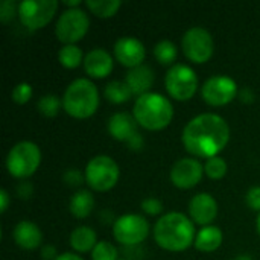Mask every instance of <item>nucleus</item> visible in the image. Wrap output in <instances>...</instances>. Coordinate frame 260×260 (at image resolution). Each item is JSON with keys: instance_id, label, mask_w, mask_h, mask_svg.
Listing matches in <instances>:
<instances>
[{"instance_id": "f257e3e1", "label": "nucleus", "mask_w": 260, "mask_h": 260, "mask_svg": "<svg viewBox=\"0 0 260 260\" xmlns=\"http://www.w3.org/2000/svg\"><path fill=\"white\" fill-rule=\"evenodd\" d=\"M183 145L193 157H216L230 140V126L215 113L200 114L187 122L181 136Z\"/></svg>"}, {"instance_id": "f03ea898", "label": "nucleus", "mask_w": 260, "mask_h": 260, "mask_svg": "<svg viewBox=\"0 0 260 260\" xmlns=\"http://www.w3.org/2000/svg\"><path fill=\"white\" fill-rule=\"evenodd\" d=\"M195 225L190 218L180 212L163 215L154 225V239L168 251H184L195 242Z\"/></svg>"}, {"instance_id": "7ed1b4c3", "label": "nucleus", "mask_w": 260, "mask_h": 260, "mask_svg": "<svg viewBox=\"0 0 260 260\" xmlns=\"http://www.w3.org/2000/svg\"><path fill=\"white\" fill-rule=\"evenodd\" d=\"M133 114L142 128L148 131H160L172 122L174 107L166 96L149 91L137 98Z\"/></svg>"}, {"instance_id": "20e7f679", "label": "nucleus", "mask_w": 260, "mask_h": 260, "mask_svg": "<svg viewBox=\"0 0 260 260\" xmlns=\"http://www.w3.org/2000/svg\"><path fill=\"white\" fill-rule=\"evenodd\" d=\"M99 107V90L87 78H78L64 91L62 108L75 119L91 117Z\"/></svg>"}, {"instance_id": "39448f33", "label": "nucleus", "mask_w": 260, "mask_h": 260, "mask_svg": "<svg viewBox=\"0 0 260 260\" xmlns=\"http://www.w3.org/2000/svg\"><path fill=\"white\" fill-rule=\"evenodd\" d=\"M41 163V151L37 143L29 140H21L15 143L6 155L8 172L18 178H29L37 172Z\"/></svg>"}, {"instance_id": "423d86ee", "label": "nucleus", "mask_w": 260, "mask_h": 260, "mask_svg": "<svg viewBox=\"0 0 260 260\" xmlns=\"http://www.w3.org/2000/svg\"><path fill=\"white\" fill-rule=\"evenodd\" d=\"M120 177L119 165L110 155L93 157L85 168V181L96 192H108Z\"/></svg>"}, {"instance_id": "0eeeda50", "label": "nucleus", "mask_w": 260, "mask_h": 260, "mask_svg": "<svg viewBox=\"0 0 260 260\" xmlns=\"http://www.w3.org/2000/svg\"><path fill=\"white\" fill-rule=\"evenodd\" d=\"M165 85L171 98L177 101H189L198 90V76L192 67L186 64H174L166 73Z\"/></svg>"}, {"instance_id": "6e6552de", "label": "nucleus", "mask_w": 260, "mask_h": 260, "mask_svg": "<svg viewBox=\"0 0 260 260\" xmlns=\"http://www.w3.org/2000/svg\"><path fill=\"white\" fill-rule=\"evenodd\" d=\"M90 27V18L81 8H69L66 9L55 26L56 38L66 44H75L82 40Z\"/></svg>"}, {"instance_id": "1a4fd4ad", "label": "nucleus", "mask_w": 260, "mask_h": 260, "mask_svg": "<svg viewBox=\"0 0 260 260\" xmlns=\"http://www.w3.org/2000/svg\"><path fill=\"white\" fill-rule=\"evenodd\" d=\"M181 47L187 59L195 64H204L213 56L215 43L212 34L200 26L186 30L181 40Z\"/></svg>"}, {"instance_id": "9d476101", "label": "nucleus", "mask_w": 260, "mask_h": 260, "mask_svg": "<svg viewBox=\"0 0 260 260\" xmlns=\"http://www.w3.org/2000/svg\"><path fill=\"white\" fill-rule=\"evenodd\" d=\"M114 239L122 245H139L149 235V222L137 213H126L116 218L113 224Z\"/></svg>"}, {"instance_id": "9b49d317", "label": "nucleus", "mask_w": 260, "mask_h": 260, "mask_svg": "<svg viewBox=\"0 0 260 260\" xmlns=\"http://www.w3.org/2000/svg\"><path fill=\"white\" fill-rule=\"evenodd\" d=\"M56 0H23L18 3V18L29 30H37L49 24L58 9Z\"/></svg>"}, {"instance_id": "f8f14e48", "label": "nucleus", "mask_w": 260, "mask_h": 260, "mask_svg": "<svg viewBox=\"0 0 260 260\" xmlns=\"http://www.w3.org/2000/svg\"><path fill=\"white\" fill-rule=\"evenodd\" d=\"M201 96L204 102L212 107H222L230 104L238 96V84L233 78L225 75H216L209 78L201 87Z\"/></svg>"}, {"instance_id": "ddd939ff", "label": "nucleus", "mask_w": 260, "mask_h": 260, "mask_svg": "<svg viewBox=\"0 0 260 260\" xmlns=\"http://www.w3.org/2000/svg\"><path fill=\"white\" fill-rule=\"evenodd\" d=\"M204 175V166L197 158H180L171 168V181L178 189L195 187Z\"/></svg>"}, {"instance_id": "4468645a", "label": "nucleus", "mask_w": 260, "mask_h": 260, "mask_svg": "<svg viewBox=\"0 0 260 260\" xmlns=\"http://www.w3.org/2000/svg\"><path fill=\"white\" fill-rule=\"evenodd\" d=\"M114 56L122 66L128 69H134L143 64L146 56V49L143 43L134 37H120L114 43Z\"/></svg>"}, {"instance_id": "2eb2a0df", "label": "nucleus", "mask_w": 260, "mask_h": 260, "mask_svg": "<svg viewBox=\"0 0 260 260\" xmlns=\"http://www.w3.org/2000/svg\"><path fill=\"white\" fill-rule=\"evenodd\" d=\"M189 215L195 224L210 225L218 216V203L210 193H198L189 203Z\"/></svg>"}, {"instance_id": "dca6fc26", "label": "nucleus", "mask_w": 260, "mask_h": 260, "mask_svg": "<svg viewBox=\"0 0 260 260\" xmlns=\"http://www.w3.org/2000/svg\"><path fill=\"white\" fill-rule=\"evenodd\" d=\"M139 123L134 117V114L120 111V113H114L110 119H108V133L113 139L119 140V142H128L131 140L137 133H139Z\"/></svg>"}, {"instance_id": "f3484780", "label": "nucleus", "mask_w": 260, "mask_h": 260, "mask_svg": "<svg viewBox=\"0 0 260 260\" xmlns=\"http://www.w3.org/2000/svg\"><path fill=\"white\" fill-rule=\"evenodd\" d=\"M113 64H114L113 56L110 55L108 50H105L102 47L91 49L84 58L85 73L88 76L98 78V79L107 78L113 70Z\"/></svg>"}, {"instance_id": "a211bd4d", "label": "nucleus", "mask_w": 260, "mask_h": 260, "mask_svg": "<svg viewBox=\"0 0 260 260\" xmlns=\"http://www.w3.org/2000/svg\"><path fill=\"white\" fill-rule=\"evenodd\" d=\"M12 238H14V242L23 248V250H27V251H32V250H37L41 242H43V233L40 230V227L32 222V221H20L14 232H12Z\"/></svg>"}, {"instance_id": "6ab92c4d", "label": "nucleus", "mask_w": 260, "mask_h": 260, "mask_svg": "<svg viewBox=\"0 0 260 260\" xmlns=\"http://www.w3.org/2000/svg\"><path fill=\"white\" fill-rule=\"evenodd\" d=\"M154 79H155L154 70L146 64L129 69L126 76H125L126 85L129 87L133 94H136L139 98L149 93V88L154 85Z\"/></svg>"}, {"instance_id": "aec40b11", "label": "nucleus", "mask_w": 260, "mask_h": 260, "mask_svg": "<svg viewBox=\"0 0 260 260\" xmlns=\"http://www.w3.org/2000/svg\"><path fill=\"white\" fill-rule=\"evenodd\" d=\"M222 232L216 225H206L203 227L195 238V248L203 253H213L222 245Z\"/></svg>"}, {"instance_id": "412c9836", "label": "nucleus", "mask_w": 260, "mask_h": 260, "mask_svg": "<svg viewBox=\"0 0 260 260\" xmlns=\"http://www.w3.org/2000/svg\"><path fill=\"white\" fill-rule=\"evenodd\" d=\"M98 244V235L96 232L88 225L76 227L70 233V247L76 253H88L93 251V248Z\"/></svg>"}, {"instance_id": "4be33fe9", "label": "nucleus", "mask_w": 260, "mask_h": 260, "mask_svg": "<svg viewBox=\"0 0 260 260\" xmlns=\"http://www.w3.org/2000/svg\"><path fill=\"white\" fill-rule=\"evenodd\" d=\"M69 209H70V213L78 219H84V218L90 216L93 209H94V197H93V193L90 190H85V189L78 190L70 198Z\"/></svg>"}, {"instance_id": "5701e85b", "label": "nucleus", "mask_w": 260, "mask_h": 260, "mask_svg": "<svg viewBox=\"0 0 260 260\" xmlns=\"http://www.w3.org/2000/svg\"><path fill=\"white\" fill-rule=\"evenodd\" d=\"M104 94L108 102L117 105V104L128 102L133 96V91L129 90V87L126 85L125 81H111L105 85Z\"/></svg>"}, {"instance_id": "b1692460", "label": "nucleus", "mask_w": 260, "mask_h": 260, "mask_svg": "<svg viewBox=\"0 0 260 260\" xmlns=\"http://www.w3.org/2000/svg\"><path fill=\"white\" fill-rule=\"evenodd\" d=\"M84 53L79 46L76 44H66L58 52V61L66 69H76L78 66L84 64Z\"/></svg>"}, {"instance_id": "393cba45", "label": "nucleus", "mask_w": 260, "mask_h": 260, "mask_svg": "<svg viewBox=\"0 0 260 260\" xmlns=\"http://www.w3.org/2000/svg\"><path fill=\"white\" fill-rule=\"evenodd\" d=\"M85 5L94 15L101 18H108V17H113L119 11V8L122 6V2L120 0H87Z\"/></svg>"}, {"instance_id": "a878e982", "label": "nucleus", "mask_w": 260, "mask_h": 260, "mask_svg": "<svg viewBox=\"0 0 260 260\" xmlns=\"http://www.w3.org/2000/svg\"><path fill=\"white\" fill-rule=\"evenodd\" d=\"M154 56L160 64H172L178 56L177 46L169 40H161L154 46Z\"/></svg>"}, {"instance_id": "bb28decb", "label": "nucleus", "mask_w": 260, "mask_h": 260, "mask_svg": "<svg viewBox=\"0 0 260 260\" xmlns=\"http://www.w3.org/2000/svg\"><path fill=\"white\" fill-rule=\"evenodd\" d=\"M62 105V99L56 94H44L38 101V111L44 117H55Z\"/></svg>"}, {"instance_id": "cd10ccee", "label": "nucleus", "mask_w": 260, "mask_h": 260, "mask_svg": "<svg viewBox=\"0 0 260 260\" xmlns=\"http://www.w3.org/2000/svg\"><path fill=\"white\" fill-rule=\"evenodd\" d=\"M227 169H229L227 161L222 157H219V155L212 157V158H207L206 160V165H204V174L209 178H212V180H221V178H224L225 174H227Z\"/></svg>"}, {"instance_id": "c85d7f7f", "label": "nucleus", "mask_w": 260, "mask_h": 260, "mask_svg": "<svg viewBox=\"0 0 260 260\" xmlns=\"http://www.w3.org/2000/svg\"><path fill=\"white\" fill-rule=\"evenodd\" d=\"M117 257V248L107 241H99L91 251V260H119Z\"/></svg>"}, {"instance_id": "c756f323", "label": "nucleus", "mask_w": 260, "mask_h": 260, "mask_svg": "<svg viewBox=\"0 0 260 260\" xmlns=\"http://www.w3.org/2000/svg\"><path fill=\"white\" fill-rule=\"evenodd\" d=\"M32 93H34V90H32V87L27 82H20V84H17L14 87V90L11 93V98H12V101L15 104L23 105V104H26V102L30 101Z\"/></svg>"}, {"instance_id": "7c9ffc66", "label": "nucleus", "mask_w": 260, "mask_h": 260, "mask_svg": "<svg viewBox=\"0 0 260 260\" xmlns=\"http://www.w3.org/2000/svg\"><path fill=\"white\" fill-rule=\"evenodd\" d=\"M18 15V5L14 0H3L0 3V20L3 24H8L14 17Z\"/></svg>"}, {"instance_id": "2f4dec72", "label": "nucleus", "mask_w": 260, "mask_h": 260, "mask_svg": "<svg viewBox=\"0 0 260 260\" xmlns=\"http://www.w3.org/2000/svg\"><path fill=\"white\" fill-rule=\"evenodd\" d=\"M62 180L69 187H79L85 181V172H81L79 169H67L62 175Z\"/></svg>"}, {"instance_id": "473e14b6", "label": "nucleus", "mask_w": 260, "mask_h": 260, "mask_svg": "<svg viewBox=\"0 0 260 260\" xmlns=\"http://www.w3.org/2000/svg\"><path fill=\"white\" fill-rule=\"evenodd\" d=\"M142 210L149 216H157L163 212V203L157 198H146L142 201Z\"/></svg>"}, {"instance_id": "72a5a7b5", "label": "nucleus", "mask_w": 260, "mask_h": 260, "mask_svg": "<svg viewBox=\"0 0 260 260\" xmlns=\"http://www.w3.org/2000/svg\"><path fill=\"white\" fill-rule=\"evenodd\" d=\"M245 201L251 210H259L260 212V186H254L247 192Z\"/></svg>"}, {"instance_id": "f704fd0d", "label": "nucleus", "mask_w": 260, "mask_h": 260, "mask_svg": "<svg viewBox=\"0 0 260 260\" xmlns=\"http://www.w3.org/2000/svg\"><path fill=\"white\" fill-rule=\"evenodd\" d=\"M32 192H34V187H32V184L27 183V181L20 183L18 187H17V193H18L20 198H26V200H27V198L32 195Z\"/></svg>"}, {"instance_id": "c9c22d12", "label": "nucleus", "mask_w": 260, "mask_h": 260, "mask_svg": "<svg viewBox=\"0 0 260 260\" xmlns=\"http://www.w3.org/2000/svg\"><path fill=\"white\" fill-rule=\"evenodd\" d=\"M58 253H56V248L53 247V245H44L43 248H41V257L43 260H56L58 259Z\"/></svg>"}, {"instance_id": "e433bc0d", "label": "nucleus", "mask_w": 260, "mask_h": 260, "mask_svg": "<svg viewBox=\"0 0 260 260\" xmlns=\"http://www.w3.org/2000/svg\"><path fill=\"white\" fill-rule=\"evenodd\" d=\"M126 146H128L129 149H133V151H140L142 146H143V136H142L140 133H137L131 140L126 142Z\"/></svg>"}, {"instance_id": "4c0bfd02", "label": "nucleus", "mask_w": 260, "mask_h": 260, "mask_svg": "<svg viewBox=\"0 0 260 260\" xmlns=\"http://www.w3.org/2000/svg\"><path fill=\"white\" fill-rule=\"evenodd\" d=\"M9 203H11V197H9L8 190L2 189L0 190V213H5L8 210Z\"/></svg>"}, {"instance_id": "58836bf2", "label": "nucleus", "mask_w": 260, "mask_h": 260, "mask_svg": "<svg viewBox=\"0 0 260 260\" xmlns=\"http://www.w3.org/2000/svg\"><path fill=\"white\" fill-rule=\"evenodd\" d=\"M241 101H242V102H247V104H251V102L254 101L253 91H251L250 88H244V90L241 91Z\"/></svg>"}, {"instance_id": "ea45409f", "label": "nucleus", "mask_w": 260, "mask_h": 260, "mask_svg": "<svg viewBox=\"0 0 260 260\" xmlns=\"http://www.w3.org/2000/svg\"><path fill=\"white\" fill-rule=\"evenodd\" d=\"M56 260H84L81 256H78V254H75V253H62V254H59L58 256V259Z\"/></svg>"}, {"instance_id": "a19ab883", "label": "nucleus", "mask_w": 260, "mask_h": 260, "mask_svg": "<svg viewBox=\"0 0 260 260\" xmlns=\"http://www.w3.org/2000/svg\"><path fill=\"white\" fill-rule=\"evenodd\" d=\"M67 6H70V8H78L79 5H81V0H67V2H64Z\"/></svg>"}, {"instance_id": "79ce46f5", "label": "nucleus", "mask_w": 260, "mask_h": 260, "mask_svg": "<svg viewBox=\"0 0 260 260\" xmlns=\"http://www.w3.org/2000/svg\"><path fill=\"white\" fill-rule=\"evenodd\" d=\"M235 260H253V259H251L250 256H244V254H242V256H238V257H235Z\"/></svg>"}, {"instance_id": "37998d69", "label": "nucleus", "mask_w": 260, "mask_h": 260, "mask_svg": "<svg viewBox=\"0 0 260 260\" xmlns=\"http://www.w3.org/2000/svg\"><path fill=\"white\" fill-rule=\"evenodd\" d=\"M257 232H259V235H260V213H259V216H257Z\"/></svg>"}, {"instance_id": "c03bdc74", "label": "nucleus", "mask_w": 260, "mask_h": 260, "mask_svg": "<svg viewBox=\"0 0 260 260\" xmlns=\"http://www.w3.org/2000/svg\"><path fill=\"white\" fill-rule=\"evenodd\" d=\"M122 260H126V259H122Z\"/></svg>"}]
</instances>
